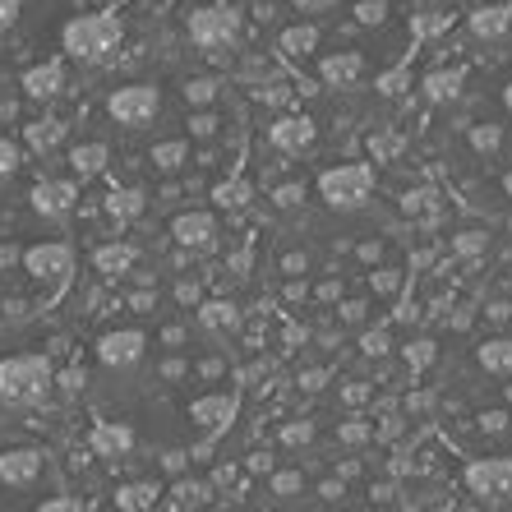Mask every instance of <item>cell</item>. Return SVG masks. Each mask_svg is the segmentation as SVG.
I'll return each mask as SVG.
<instances>
[{"label":"cell","instance_id":"cell-9","mask_svg":"<svg viewBox=\"0 0 512 512\" xmlns=\"http://www.w3.org/2000/svg\"><path fill=\"white\" fill-rule=\"evenodd\" d=\"M143 351H148V337L134 333V328H125V333H107L102 342H97V360L107 365V370H130V365H139Z\"/></svg>","mask_w":512,"mask_h":512},{"label":"cell","instance_id":"cell-38","mask_svg":"<svg viewBox=\"0 0 512 512\" xmlns=\"http://www.w3.org/2000/svg\"><path fill=\"white\" fill-rule=\"evenodd\" d=\"M300 203V185H282L277 190V208H296Z\"/></svg>","mask_w":512,"mask_h":512},{"label":"cell","instance_id":"cell-26","mask_svg":"<svg viewBox=\"0 0 512 512\" xmlns=\"http://www.w3.org/2000/svg\"><path fill=\"white\" fill-rule=\"evenodd\" d=\"M508 14L512 10H503V5H494V10H476L471 14V28H476V33H503V28H508Z\"/></svg>","mask_w":512,"mask_h":512},{"label":"cell","instance_id":"cell-42","mask_svg":"<svg viewBox=\"0 0 512 512\" xmlns=\"http://www.w3.org/2000/svg\"><path fill=\"white\" fill-rule=\"evenodd\" d=\"M457 250H462V254H476L480 250V236H476V231H466V236L457 240Z\"/></svg>","mask_w":512,"mask_h":512},{"label":"cell","instance_id":"cell-18","mask_svg":"<svg viewBox=\"0 0 512 512\" xmlns=\"http://www.w3.org/2000/svg\"><path fill=\"white\" fill-rule=\"evenodd\" d=\"M457 88H462V70H448V74H429L425 79V93L429 102H453Z\"/></svg>","mask_w":512,"mask_h":512},{"label":"cell","instance_id":"cell-29","mask_svg":"<svg viewBox=\"0 0 512 512\" xmlns=\"http://www.w3.org/2000/svg\"><path fill=\"white\" fill-rule=\"evenodd\" d=\"M213 97H217V84H208V79H194V84H185V102H194V107L213 102Z\"/></svg>","mask_w":512,"mask_h":512},{"label":"cell","instance_id":"cell-45","mask_svg":"<svg viewBox=\"0 0 512 512\" xmlns=\"http://www.w3.org/2000/svg\"><path fill=\"white\" fill-rule=\"evenodd\" d=\"M503 111L512 116V84H503Z\"/></svg>","mask_w":512,"mask_h":512},{"label":"cell","instance_id":"cell-15","mask_svg":"<svg viewBox=\"0 0 512 512\" xmlns=\"http://www.w3.org/2000/svg\"><path fill=\"white\" fill-rule=\"evenodd\" d=\"M476 365L485 374H508L512 370V337H485V342L476 346Z\"/></svg>","mask_w":512,"mask_h":512},{"label":"cell","instance_id":"cell-34","mask_svg":"<svg viewBox=\"0 0 512 512\" xmlns=\"http://www.w3.org/2000/svg\"><path fill=\"white\" fill-rule=\"evenodd\" d=\"M310 434H314V425H310V420H300V425H286L282 429V443H305Z\"/></svg>","mask_w":512,"mask_h":512},{"label":"cell","instance_id":"cell-37","mask_svg":"<svg viewBox=\"0 0 512 512\" xmlns=\"http://www.w3.org/2000/svg\"><path fill=\"white\" fill-rule=\"evenodd\" d=\"M337 439H346V443H365V439H370V425H342V429H337Z\"/></svg>","mask_w":512,"mask_h":512},{"label":"cell","instance_id":"cell-19","mask_svg":"<svg viewBox=\"0 0 512 512\" xmlns=\"http://www.w3.org/2000/svg\"><path fill=\"white\" fill-rule=\"evenodd\" d=\"M203 323L208 328H240V310L236 305H227V300H213V305H203Z\"/></svg>","mask_w":512,"mask_h":512},{"label":"cell","instance_id":"cell-13","mask_svg":"<svg viewBox=\"0 0 512 512\" xmlns=\"http://www.w3.org/2000/svg\"><path fill=\"white\" fill-rule=\"evenodd\" d=\"M33 208L42 217H65L74 208V185H65V180H42L33 190Z\"/></svg>","mask_w":512,"mask_h":512},{"label":"cell","instance_id":"cell-35","mask_svg":"<svg viewBox=\"0 0 512 512\" xmlns=\"http://www.w3.org/2000/svg\"><path fill=\"white\" fill-rule=\"evenodd\" d=\"M383 351H388V333H379V328L365 333V356H383Z\"/></svg>","mask_w":512,"mask_h":512},{"label":"cell","instance_id":"cell-23","mask_svg":"<svg viewBox=\"0 0 512 512\" xmlns=\"http://www.w3.org/2000/svg\"><path fill=\"white\" fill-rule=\"evenodd\" d=\"M93 443L102 448V453H125V448H130V429H120V425H97Z\"/></svg>","mask_w":512,"mask_h":512},{"label":"cell","instance_id":"cell-6","mask_svg":"<svg viewBox=\"0 0 512 512\" xmlns=\"http://www.w3.org/2000/svg\"><path fill=\"white\" fill-rule=\"evenodd\" d=\"M24 268L33 273V282H42L47 291H60L74 273V250L65 240H42V245H33V250L24 254Z\"/></svg>","mask_w":512,"mask_h":512},{"label":"cell","instance_id":"cell-14","mask_svg":"<svg viewBox=\"0 0 512 512\" xmlns=\"http://www.w3.org/2000/svg\"><path fill=\"white\" fill-rule=\"evenodd\" d=\"M268 134H273L277 148H286V153H300V148H310V143H314V120L310 116H282Z\"/></svg>","mask_w":512,"mask_h":512},{"label":"cell","instance_id":"cell-12","mask_svg":"<svg viewBox=\"0 0 512 512\" xmlns=\"http://www.w3.org/2000/svg\"><path fill=\"white\" fill-rule=\"evenodd\" d=\"M319 74L328 79V84L346 88V84H356L360 74H365V56H360V51H333V56L319 60Z\"/></svg>","mask_w":512,"mask_h":512},{"label":"cell","instance_id":"cell-5","mask_svg":"<svg viewBox=\"0 0 512 512\" xmlns=\"http://www.w3.org/2000/svg\"><path fill=\"white\" fill-rule=\"evenodd\" d=\"M107 111L125 130H143V125H153V116L162 111V93H157V84H125L107 97Z\"/></svg>","mask_w":512,"mask_h":512},{"label":"cell","instance_id":"cell-10","mask_svg":"<svg viewBox=\"0 0 512 512\" xmlns=\"http://www.w3.org/2000/svg\"><path fill=\"white\" fill-rule=\"evenodd\" d=\"M236 393H208V397H194L190 402V425L203 429V434H217L236 420Z\"/></svg>","mask_w":512,"mask_h":512},{"label":"cell","instance_id":"cell-25","mask_svg":"<svg viewBox=\"0 0 512 512\" xmlns=\"http://www.w3.org/2000/svg\"><path fill=\"white\" fill-rule=\"evenodd\" d=\"M134 263V250H125V245H107V250H97V268L102 273H125Z\"/></svg>","mask_w":512,"mask_h":512},{"label":"cell","instance_id":"cell-24","mask_svg":"<svg viewBox=\"0 0 512 512\" xmlns=\"http://www.w3.org/2000/svg\"><path fill=\"white\" fill-rule=\"evenodd\" d=\"M24 19H28V0H0V37L19 33Z\"/></svg>","mask_w":512,"mask_h":512},{"label":"cell","instance_id":"cell-32","mask_svg":"<svg viewBox=\"0 0 512 512\" xmlns=\"http://www.w3.org/2000/svg\"><path fill=\"white\" fill-rule=\"evenodd\" d=\"M300 485H305V476H300V471H282V476L273 480V494H282V499H291V494H296Z\"/></svg>","mask_w":512,"mask_h":512},{"label":"cell","instance_id":"cell-8","mask_svg":"<svg viewBox=\"0 0 512 512\" xmlns=\"http://www.w3.org/2000/svg\"><path fill=\"white\" fill-rule=\"evenodd\" d=\"M466 485L480 499H503L512 494V457H476L466 466Z\"/></svg>","mask_w":512,"mask_h":512},{"label":"cell","instance_id":"cell-21","mask_svg":"<svg viewBox=\"0 0 512 512\" xmlns=\"http://www.w3.org/2000/svg\"><path fill=\"white\" fill-rule=\"evenodd\" d=\"M190 157V143L185 139H176V143H157L153 148V167H162V171H176L180 162Z\"/></svg>","mask_w":512,"mask_h":512},{"label":"cell","instance_id":"cell-41","mask_svg":"<svg viewBox=\"0 0 512 512\" xmlns=\"http://www.w3.org/2000/svg\"><path fill=\"white\" fill-rule=\"evenodd\" d=\"M360 19H365V24H379V19H383V0H374V5H360Z\"/></svg>","mask_w":512,"mask_h":512},{"label":"cell","instance_id":"cell-33","mask_svg":"<svg viewBox=\"0 0 512 512\" xmlns=\"http://www.w3.org/2000/svg\"><path fill=\"white\" fill-rule=\"evenodd\" d=\"M37 508L42 512H79V499H60V494H51V499H37Z\"/></svg>","mask_w":512,"mask_h":512},{"label":"cell","instance_id":"cell-39","mask_svg":"<svg viewBox=\"0 0 512 512\" xmlns=\"http://www.w3.org/2000/svg\"><path fill=\"white\" fill-rule=\"evenodd\" d=\"M111 213H139V194H120V203L111 199Z\"/></svg>","mask_w":512,"mask_h":512},{"label":"cell","instance_id":"cell-2","mask_svg":"<svg viewBox=\"0 0 512 512\" xmlns=\"http://www.w3.org/2000/svg\"><path fill=\"white\" fill-rule=\"evenodd\" d=\"M51 383H56V370H51V360L37 356V351L0 360V402H10V406L42 402V397L51 393Z\"/></svg>","mask_w":512,"mask_h":512},{"label":"cell","instance_id":"cell-16","mask_svg":"<svg viewBox=\"0 0 512 512\" xmlns=\"http://www.w3.org/2000/svg\"><path fill=\"white\" fill-rule=\"evenodd\" d=\"M70 167L79 171V176H97V171L107 167V148H102V143H79L70 153Z\"/></svg>","mask_w":512,"mask_h":512},{"label":"cell","instance_id":"cell-17","mask_svg":"<svg viewBox=\"0 0 512 512\" xmlns=\"http://www.w3.org/2000/svg\"><path fill=\"white\" fill-rule=\"evenodd\" d=\"M466 139H471V148H476V153L494 157L503 148V125H494V120H485V125H471V134H466Z\"/></svg>","mask_w":512,"mask_h":512},{"label":"cell","instance_id":"cell-4","mask_svg":"<svg viewBox=\"0 0 512 512\" xmlns=\"http://www.w3.org/2000/svg\"><path fill=\"white\" fill-rule=\"evenodd\" d=\"M374 190V171L365 167V162H351V167H333L319 176V194L328 208H360V203L370 199Z\"/></svg>","mask_w":512,"mask_h":512},{"label":"cell","instance_id":"cell-22","mask_svg":"<svg viewBox=\"0 0 512 512\" xmlns=\"http://www.w3.org/2000/svg\"><path fill=\"white\" fill-rule=\"evenodd\" d=\"M56 84H60V70H56V65H42V70H33L24 79L28 97H51V93H56Z\"/></svg>","mask_w":512,"mask_h":512},{"label":"cell","instance_id":"cell-3","mask_svg":"<svg viewBox=\"0 0 512 512\" xmlns=\"http://www.w3.org/2000/svg\"><path fill=\"white\" fill-rule=\"evenodd\" d=\"M120 37H125V28H120L116 14H74L65 24V51L74 60L102 65V60H111L120 51Z\"/></svg>","mask_w":512,"mask_h":512},{"label":"cell","instance_id":"cell-11","mask_svg":"<svg viewBox=\"0 0 512 512\" xmlns=\"http://www.w3.org/2000/svg\"><path fill=\"white\" fill-rule=\"evenodd\" d=\"M171 236H176L180 245H190V250H208L217 240V217L213 213H180L176 222H171Z\"/></svg>","mask_w":512,"mask_h":512},{"label":"cell","instance_id":"cell-28","mask_svg":"<svg viewBox=\"0 0 512 512\" xmlns=\"http://www.w3.org/2000/svg\"><path fill=\"white\" fill-rule=\"evenodd\" d=\"M374 291H379V296H397V291H402V273H397V268H379V273H374Z\"/></svg>","mask_w":512,"mask_h":512},{"label":"cell","instance_id":"cell-27","mask_svg":"<svg viewBox=\"0 0 512 512\" xmlns=\"http://www.w3.org/2000/svg\"><path fill=\"white\" fill-rule=\"evenodd\" d=\"M314 42H319V33H314V28H291V33H282V51H291V56L314 51Z\"/></svg>","mask_w":512,"mask_h":512},{"label":"cell","instance_id":"cell-20","mask_svg":"<svg viewBox=\"0 0 512 512\" xmlns=\"http://www.w3.org/2000/svg\"><path fill=\"white\" fill-rule=\"evenodd\" d=\"M157 503V485H125L116 489V508H153Z\"/></svg>","mask_w":512,"mask_h":512},{"label":"cell","instance_id":"cell-7","mask_svg":"<svg viewBox=\"0 0 512 512\" xmlns=\"http://www.w3.org/2000/svg\"><path fill=\"white\" fill-rule=\"evenodd\" d=\"M190 37H194V47H203V51H231L240 42V19L231 10H217V5L194 10L190 14Z\"/></svg>","mask_w":512,"mask_h":512},{"label":"cell","instance_id":"cell-40","mask_svg":"<svg viewBox=\"0 0 512 512\" xmlns=\"http://www.w3.org/2000/svg\"><path fill=\"white\" fill-rule=\"evenodd\" d=\"M190 130H194V134H213V130H217V116H194Z\"/></svg>","mask_w":512,"mask_h":512},{"label":"cell","instance_id":"cell-36","mask_svg":"<svg viewBox=\"0 0 512 512\" xmlns=\"http://www.w3.org/2000/svg\"><path fill=\"white\" fill-rule=\"evenodd\" d=\"M291 5H296L300 14H328L337 5V0H291Z\"/></svg>","mask_w":512,"mask_h":512},{"label":"cell","instance_id":"cell-44","mask_svg":"<svg viewBox=\"0 0 512 512\" xmlns=\"http://www.w3.org/2000/svg\"><path fill=\"white\" fill-rule=\"evenodd\" d=\"M305 268H310V263H305V254H300V259H296V254L286 259V273H305Z\"/></svg>","mask_w":512,"mask_h":512},{"label":"cell","instance_id":"cell-1","mask_svg":"<svg viewBox=\"0 0 512 512\" xmlns=\"http://www.w3.org/2000/svg\"><path fill=\"white\" fill-rule=\"evenodd\" d=\"M0 489L14 494V499H47L60 489V471L56 457L47 448H33V443H5L0 448Z\"/></svg>","mask_w":512,"mask_h":512},{"label":"cell","instance_id":"cell-30","mask_svg":"<svg viewBox=\"0 0 512 512\" xmlns=\"http://www.w3.org/2000/svg\"><path fill=\"white\" fill-rule=\"evenodd\" d=\"M429 360H434V342H411V346H406V365L425 370Z\"/></svg>","mask_w":512,"mask_h":512},{"label":"cell","instance_id":"cell-43","mask_svg":"<svg viewBox=\"0 0 512 512\" xmlns=\"http://www.w3.org/2000/svg\"><path fill=\"white\" fill-rule=\"evenodd\" d=\"M28 134H33V143H51V139H56V125H47V130H42V125H33Z\"/></svg>","mask_w":512,"mask_h":512},{"label":"cell","instance_id":"cell-31","mask_svg":"<svg viewBox=\"0 0 512 512\" xmlns=\"http://www.w3.org/2000/svg\"><path fill=\"white\" fill-rule=\"evenodd\" d=\"M14 171H19V148L10 139H0V180L14 176Z\"/></svg>","mask_w":512,"mask_h":512}]
</instances>
